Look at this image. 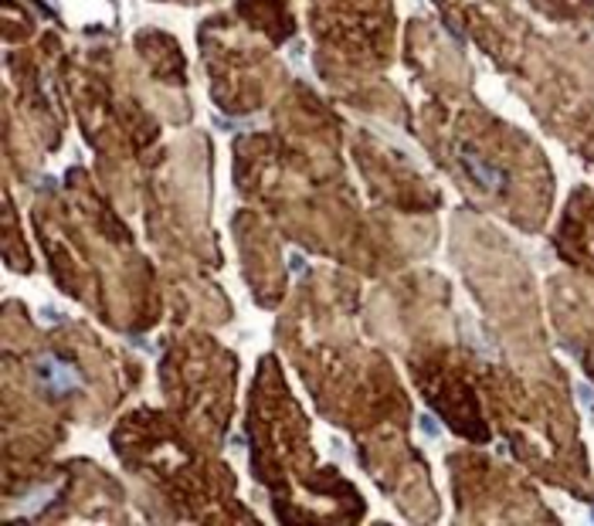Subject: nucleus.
<instances>
[{"instance_id":"obj_1","label":"nucleus","mask_w":594,"mask_h":526,"mask_svg":"<svg viewBox=\"0 0 594 526\" xmlns=\"http://www.w3.org/2000/svg\"><path fill=\"white\" fill-rule=\"evenodd\" d=\"M459 167L465 170V177L476 183L486 194H503L510 188V174L507 167H499L496 160H489L486 153H479L476 146H462L459 150Z\"/></svg>"},{"instance_id":"obj_2","label":"nucleus","mask_w":594,"mask_h":526,"mask_svg":"<svg viewBox=\"0 0 594 526\" xmlns=\"http://www.w3.org/2000/svg\"><path fill=\"white\" fill-rule=\"evenodd\" d=\"M35 374L41 381V387L51 394V397H69L79 391L82 384V374H79V367L66 357H55V354H45L38 363H35Z\"/></svg>"}]
</instances>
